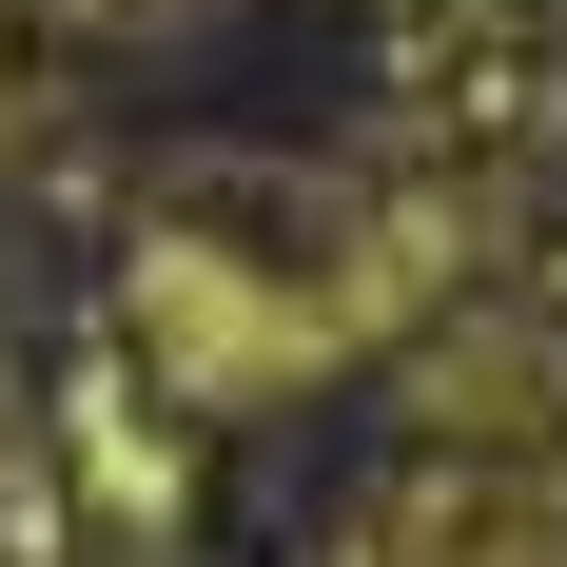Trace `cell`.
<instances>
[{
    "label": "cell",
    "mask_w": 567,
    "mask_h": 567,
    "mask_svg": "<svg viewBox=\"0 0 567 567\" xmlns=\"http://www.w3.org/2000/svg\"><path fill=\"white\" fill-rule=\"evenodd\" d=\"M117 333L176 411H293L313 372H352V313L313 255H235V235H137L117 275Z\"/></svg>",
    "instance_id": "1"
},
{
    "label": "cell",
    "mask_w": 567,
    "mask_h": 567,
    "mask_svg": "<svg viewBox=\"0 0 567 567\" xmlns=\"http://www.w3.org/2000/svg\"><path fill=\"white\" fill-rule=\"evenodd\" d=\"M333 567H567V470L548 451H431L333 528Z\"/></svg>",
    "instance_id": "2"
},
{
    "label": "cell",
    "mask_w": 567,
    "mask_h": 567,
    "mask_svg": "<svg viewBox=\"0 0 567 567\" xmlns=\"http://www.w3.org/2000/svg\"><path fill=\"white\" fill-rule=\"evenodd\" d=\"M0 117H20V40H0Z\"/></svg>",
    "instance_id": "3"
}]
</instances>
